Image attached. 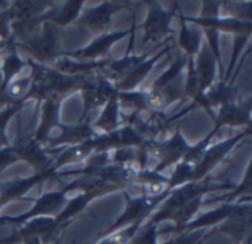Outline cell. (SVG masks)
I'll list each match as a JSON object with an SVG mask.
<instances>
[{
	"label": "cell",
	"instance_id": "obj_6",
	"mask_svg": "<svg viewBox=\"0 0 252 244\" xmlns=\"http://www.w3.org/2000/svg\"><path fill=\"white\" fill-rule=\"evenodd\" d=\"M146 6H148V16L143 24L137 25V28H142L145 31L143 44L149 41L158 43L159 40L165 41L173 38V29L170 28V24L173 21L176 10L179 9V3L174 1L171 10L164 9L158 1H146Z\"/></svg>",
	"mask_w": 252,
	"mask_h": 244
},
{
	"label": "cell",
	"instance_id": "obj_21",
	"mask_svg": "<svg viewBox=\"0 0 252 244\" xmlns=\"http://www.w3.org/2000/svg\"><path fill=\"white\" fill-rule=\"evenodd\" d=\"M61 100L49 99L43 102L41 105V116H40V124L38 128L35 130L32 138L38 141L40 144H46V141L50 138V133L58 128L59 122V112H61Z\"/></svg>",
	"mask_w": 252,
	"mask_h": 244
},
{
	"label": "cell",
	"instance_id": "obj_44",
	"mask_svg": "<svg viewBox=\"0 0 252 244\" xmlns=\"http://www.w3.org/2000/svg\"><path fill=\"white\" fill-rule=\"evenodd\" d=\"M0 4H6V3H4V1H1V0H0Z\"/></svg>",
	"mask_w": 252,
	"mask_h": 244
},
{
	"label": "cell",
	"instance_id": "obj_11",
	"mask_svg": "<svg viewBox=\"0 0 252 244\" xmlns=\"http://www.w3.org/2000/svg\"><path fill=\"white\" fill-rule=\"evenodd\" d=\"M251 134V127H247L244 131L238 133L236 136L230 137L229 140H224L221 143L213 144L211 147H207L205 152L202 153L199 162L195 165V172H193V183L202 181L207 174L214 169L224 158L226 155H229L247 136Z\"/></svg>",
	"mask_w": 252,
	"mask_h": 244
},
{
	"label": "cell",
	"instance_id": "obj_9",
	"mask_svg": "<svg viewBox=\"0 0 252 244\" xmlns=\"http://www.w3.org/2000/svg\"><path fill=\"white\" fill-rule=\"evenodd\" d=\"M61 231L62 228L55 222V218H34L19 225V228L13 231L9 237L0 239V244H21L31 239H40L43 244H50L59 239Z\"/></svg>",
	"mask_w": 252,
	"mask_h": 244
},
{
	"label": "cell",
	"instance_id": "obj_26",
	"mask_svg": "<svg viewBox=\"0 0 252 244\" xmlns=\"http://www.w3.org/2000/svg\"><path fill=\"white\" fill-rule=\"evenodd\" d=\"M7 47H10V52L6 54L3 63L0 65V72H1V80H0V94L6 90L7 84L16 78L21 71L27 66V60H22L18 53H16V47L13 46V43H10Z\"/></svg>",
	"mask_w": 252,
	"mask_h": 244
},
{
	"label": "cell",
	"instance_id": "obj_7",
	"mask_svg": "<svg viewBox=\"0 0 252 244\" xmlns=\"http://www.w3.org/2000/svg\"><path fill=\"white\" fill-rule=\"evenodd\" d=\"M80 91L83 94V113L81 121L89 119L90 113L97 110L99 108H103L109 97L117 91L114 87V82L108 78V75H93L89 74L84 77L83 84L80 87Z\"/></svg>",
	"mask_w": 252,
	"mask_h": 244
},
{
	"label": "cell",
	"instance_id": "obj_24",
	"mask_svg": "<svg viewBox=\"0 0 252 244\" xmlns=\"http://www.w3.org/2000/svg\"><path fill=\"white\" fill-rule=\"evenodd\" d=\"M235 205L233 203H223L221 206H219L214 211L205 212L202 215H199L196 219H192L183 230L182 233L186 231H196V230H204L208 227H216L217 224H221L224 219L229 218V215L233 212Z\"/></svg>",
	"mask_w": 252,
	"mask_h": 244
},
{
	"label": "cell",
	"instance_id": "obj_8",
	"mask_svg": "<svg viewBox=\"0 0 252 244\" xmlns=\"http://www.w3.org/2000/svg\"><path fill=\"white\" fill-rule=\"evenodd\" d=\"M190 146L186 141V138L183 137V134L180 133V130H176L174 134L165 140V141H151L146 146L148 155L149 156H155L158 159V165L152 169L155 174L162 172L164 169L177 165L179 162L183 161V158L186 156V153L189 152Z\"/></svg>",
	"mask_w": 252,
	"mask_h": 244
},
{
	"label": "cell",
	"instance_id": "obj_14",
	"mask_svg": "<svg viewBox=\"0 0 252 244\" xmlns=\"http://www.w3.org/2000/svg\"><path fill=\"white\" fill-rule=\"evenodd\" d=\"M252 222V205L250 200L241 205H235L233 212L229 215L227 219H224L221 224H219V228H213L214 233H223L233 239L236 244H242L245 239L250 236Z\"/></svg>",
	"mask_w": 252,
	"mask_h": 244
},
{
	"label": "cell",
	"instance_id": "obj_42",
	"mask_svg": "<svg viewBox=\"0 0 252 244\" xmlns=\"http://www.w3.org/2000/svg\"><path fill=\"white\" fill-rule=\"evenodd\" d=\"M158 244H171V239H170V240H165V242H162V243H158Z\"/></svg>",
	"mask_w": 252,
	"mask_h": 244
},
{
	"label": "cell",
	"instance_id": "obj_15",
	"mask_svg": "<svg viewBox=\"0 0 252 244\" xmlns=\"http://www.w3.org/2000/svg\"><path fill=\"white\" fill-rule=\"evenodd\" d=\"M59 133L55 137H50L46 144L50 149H59V147H65V146H75V144H81L86 143L89 140H92L94 136H97V133L93 130L90 118L89 119H78V122L75 124H59L58 125Z\"/></svg>",
	"mask_w": 252,
	"mask_h": 244
},
{
	"label": "cell",
	"instance_id": "obj_19",
	"mask_svg": "<svg viewBox=\"0 0 252 244\" xmlns=\"http://www.w3.org/2000/svg\"><path fill=\"white\" fill-rule=\"evenodd\" d=\"M193 62H195L198 84H199V96L193 100V105L198 108V103L202 100L204 94L214 85L216 75H217V62L211 50L208 49V46H204V44L199 53L196 54V57H193Z\"/></svg>",
	"mask_w": 252,
	"mask_h": 244
},
{
	"label": "cell",
	"instance_id": "obj_37",
	"mask_svg": "<svg viewBox=\"0 0 252 244\" xmlns=\"http://www.w3.org/2000/svg\"><path fill=\"white\" fill-rule=\"evenodd\" d=\"M0 40L12 43L10 18H9V12H7V9L0 12Z\"/></svg>",
	"mask_w": 252,
	"mask_h": 244
},
{
	"label": "cell",
	"instance_id": "obj_10",
	"mask_svg": "<svg viewBox=\"0 0 252 244\" xmlns=\"http://www.w3.org/2000/svg\"><path fill=\"white\" fill-rule=\"evenodd\" d=\"M130 1H103L97 6L83 7L78 18L75 19L77 27L87 28L94 34H105L115 13L127 9Z\"/></svg>",
	"mask_w": 252,
	"mask_h": 244
},
{
	"label": "cell",
	"instance_id": "obj_5",
	"mask_svg": "<svg viewBox=\"0 0 252 244\" xmlns=\"http://www.w3.org/2000/svg\"><path fill=\"white\" fill-rule=\"evenodd\" d=\"M210 184H211V181H210V178H207L205 181L188 183L185 186H180V187L171 190L170 196L161 203V208L154 214V217H151V219L148 222L159 225L164 221H170V218L174 215V212L179 211L182 206H185L186 203L192 202L193 199L211 191L213 189Z\"/></svg>",
	"mask_w": 252,
	"mask_h": 244
},
{
	"label": "cell",
	"instance_id": "obj_12",
	"mask_svg": "<svg viewBox=\"0 0 252 244\" xmlns=\"http://www.w3.org/2000/svg\"><path fill=\"white\" fill-rule=\"evenodd\" d=\"M136 28H137V22H136V16H134L130 29L100 34V35H97L89 46H86V47H83V49H80V50H75V52H61V56L69 57V59H74V60H83V62L100 60V57H103V56L108 53V50H109L118 40H123L126 35H130ZM61 56H59V57H61Z\"/></svg>",
	"mask_w": 252,
	"mask_h": 244
},
{
	"label": "cell",
	"instance_id": "obj_31",
	"mask_svg": "<svg viewBox=\"0 0 252 244\" xmlns=\"http://www.w3.org/2000/svg\"><path fill=\"white\" fill-rule=\"evenodd\" d=\"M193 172H195V166L192 163L185 162V161L179 162L176 165L174 172L168 178L167 190H174V189L185 186L188 183H193Z\"/></svg>",
	"mask_w": 252,
	"mask_h": 244
},
{
	"label": "cell",
	"instance_id": "obj_43",
	"mask_svg": "<svg viewBox=\"0 0 252 244\" xmlns=\"http://www.w3.org/2000/svg\"><path fill=\"white\" fill-rule=\"evenodd\" d=\"M53 244H61V242H59V239H58V240H55V242H53Z\"/></svg>",
	"mask_w": 252,
	"mask_h": 244
},
{
	"label": "cell",
	"instance_id": "obj_40",
	"mask_svg": "<svg viewBox=\"0 0 252 244\" xmlns=\"http://www.w3.org/2000/svg\"><path fill=\"white\" fill-rule=\"evenodd\" d=\"M9 44H10L9 41H3V40H0V52H1L4 47H7ZM0 80H1V72H0Z\"/></svg>",
	"mask_w": 252,
	"mask_h": 244
},
{
	"label": "cell",
	"instance_id": "obj_34",
	"mask_svg": "<svg viewBox=\"0 0 252 244\" xmlns=\"http://www.w3.org/2000/svg\"><path fill=\"white\" fill-rule=\"evenodd\" d=\"M25 106V103H19V105H9L4 109L0 110V149L9 146L7 138H6V127L9 124V121Z\"/></svg>",
	"mask_w": 252,
	"mask_h": 244
},
{
	"label": "cell",
	"instance_id": "obj_32",
	"mask_svg": "<svg viewBox=\"0 0 252 244\" xmlns=\"http://www.w3.org/2000/svg\"><path fill=\"white\" fill-rule=\"evenodd\" d=\"M142 225L143 224H133V225H128L126 228H121V230L100 239L96 244H128Z\"/></svg>",
	"mask_w": 252,
	"mask_h": 244
},
{
	"label": "cell",
	"instance_id": "obj_3",
	"mask_svg": "<svg viewBox=\"0 0 252 244\" xmlns=\"http://www.w3.org/2000/svg\"><path fill=\"white\" fill-rule=\"evenodd\" d=\"M86 184V177L75 180L69 184H66L62 190L58 191H49V193H43L32 205V208L19 215V217H0V224H12V225H22L30 219L34 218H41V217H49V218H56L61 211L63 209L65 203H66V196L71 191L75 190H81Z\"/></svg>",
	"mask_w": 252,
	"mask_h": 244
},
{
	"label": "cell",
	"instance_id": "obj_29",
	"mask_svg": "<svg viewBox=\"0 0 252 244\" xmlns=\"http://www.w3.org/2000/svg\"><path fill=\"white\" fill-rule=\"evenodd\" d=\"M204 205V196H199L196 199H193L192 202L186 203L185 206H182L179 211L174 212V215L170 218V221H173L176 225L171 230V233H174L176 236L182 233V230L193 219V217L198 214V211L201 209V206Z\"/></svg>",
	"mask_w": 252,
	"mask_h": 244
},
{
	"label": "cell",
	"instance_id": "obj_27",
	"mask_svg": "<svg viewBox=\"0 0 252 244\" xmlns=\"http://www.w3.org/2000/svg\"><path fill=\"white\" fill-rule=\"evenodd\" d=\"M182 29L179 35V46L185 50V54L188 57H195L201 47H202V31L199 28H190L188 27V22L180 19Z\"/></svg>",
	"mask_w": 252,
	"mask_h": 244
},
{
	"label": "cell",
	"instance_id": "obj_33",
	"mask_svg": "<svg viewBox=\"0 0 252 244\" xmlns=\"http://www.w3.org/2000/svg\"><path fill=\"white\" fill-rule=\"evenodd\" d=\"M161 236L158 225L145 222L128 244H158V237Z\"/></svg>",
	"mask_w": 252,
	"mask_h": 244
},
{
	"label": "cell",
	"instance_id": "obj_36",
	"mask_svg": "<svg viewBox=\"0 0 252 244\" xmlns=\"http://www.w3.org/2000/svg\"><path fill=\"white\" fill-rule=\"evenodd\" d=\"M251 1L245 3H235V1H221V7L227 9L230 13V18L239 19V21H251Z\"/></svg>",
	"mask_w": 252,
	"mask_h": 244
},
{
	"label": "cell",
	"instance_id": "obj_25",
	"mask_svg": "<svg viewBox=\"0 0 252 244\" xmlns=\"http://www.w3.org/2000/svg\"><path fill=\"white\" fill-rule=\"evenodd\" d=\"M94 153L93 146L90 144V140L81 144H75V146H66L62 147L61 152L55 156L53 161V169L56 172H59V169L65 165H71V163H78L87 158H90Z\"/></svg>",
	"mask_w": 252,
	"mask_h": 244
},
{
	"label": "cell",
	"instance_id": "obj_30",
	"mask_svg": "<svg viewBox=\"0 0 252 244\" xmlns=\"http://www.w3.org/2000/svg\"><path fill=\"white\" fill-rule=\"evenodd\" d=\"M186 65H188V56L186 54H179L176 57V60L173 62V65L162 75H159L155 80V82L151 85V88L161 90V88H165V87L171 85L173 82L179 81L180 80V74L186 68Z\"/></svg>",
	"mask_w": 252,
	"mask_h": 244
},
{
	"label": "cell",
	"instance_id": "obj_16",
	"mask_svg": "<svg viewBox=\"0 0 252 244\" xmlns=\"http://www.w3.org/2000/svg\"><path fill=\"white\" fill-rule=\"evenodd\" d=\"M252 100L248 99L242 103L233 100L217 109V115H214V128L211 130L214 134L220 131L221 127H251Z\"/></svg>",
	"mask_w": 252,
	"mask_h": 244
},
{
	"label": "cell",
	"instance_id": "obj_39",
	"mask_svg": "<svg viewBox=\"0 0 252 244\" xmlns=\"http://www.w3.org/2000/svg\"><path fill=\"white\" fill-rule=\"evenodd\" d=\"M201 18H217L221 9V1H204Z\"/></svg>",
	"mask_w": 252,
	"mask_h": 244
},
{
	"label": "cell",
	"instance_id": "obj_23",
	"mask_svg": "<svg viewBox=\"0 0 252 244\" xmlns=\"http://www.w3.org/2000/svg\"><path fill=\"white\" fill-rule=\"evenodd\" d=\"M53 4L55 3H52V1H25V0L13 1L7 7L10 24L25 22V21L34 19L38 15H41L46 10H49Z\"/></svg>",
	"mask_w": 252,
	"mask_h": 244
},
{
	"label": "cell",
	"instance_id": "obj_38",
	"mask_svg": "<svg viewBox=\"0 0 252 244\" xmlns=\"http://www.w3.org/2000/svg\"><path fill=\"white\" fill-rule=\"evenodd\" d=\"M19 159L13 155L10 146H6L3 149H0V174L3 169H6L7 166H10L12 163L18 162Z\"/></svg>",
	"mask_w": 252,
	"mask_h": 244
},
{
	"label": "cell",
	"instance_id": "obj_18",
	"mask_svg": "<svg viewBox=\"0 0 252 244\" xmlns=\"http://www.w3.org/2000/svg\"><path fill=\"white\" fill-rule=\"evenodd\" d=\"M180 19L185 22H190L198 25L199 28H213L221 32H230L235 35H250L252 32V21H239L230 16H217V18H201V16H185L183 13L179 15Z\"/></svg>",
	"mask_w": 252,
	"mask_h": 244
},
{
	"label": "cell",
	"instance_id": "obj_22",
	"mask_svg": "<svg viewBox=\"0 0 252 244\" xmlns=\"http://www.w3.org/2000/svg\"><path fill=\"white\" fill-rule=\"evenodd\" d=\"M120 106L121 105L118 100V91H115L103 106L99 118L94 122H92V127L97 134L112 133L120 128Z\"/></svg>",
	"mask_w": 252,
	"mask_h": 244
},
{
	"label": "cell",
	"instance_id": "obj_4",
	"mask_svg": "<svg viewBox=\"0 0 252 244\" xmlns=\"http://www.w3.org/2000/svg\"><path fill=\"white\" fill-rule=\"evenodd\" d=\"M41 31L37 29L31 37L25 38L24 41L13 43L15 47L25 50L31 57L32 62L40 65L52 66L53 62L61 56V43H59V27L44 22L41 25Z\"/></svg>",
	"mask_w": 252,
	"mask_h": 244
},
{
	"label": "cell",
	"instance_id": "obj_20",
	"mask_svg": "<svg viewBox=\"0 0 252 244\" xmlns=\"http://www.w3.org/2000/svg\"><path fill=\"white\" fill-rule=\"evenodd\" d=\"M173 47H174V46L168 41V43H167L164 47H161L158 52L155 50V53L149 54V57H148L146 60H143L139 66H136L130 74H127L124 78H121L120 81H117V82L114 84L115 90H117L118 93L136 90V88L143 82V80L149 75V72L152 71V68L155 66V63H157L164 54H167V52H170Z\"/></svg>",
	"mask_w": 252,
	"mask_h": 244
},
{
	"label": "cell",
	"instance_id": "obj_28",
	"mask_svg": "<svg viewBox=\"0 0 252 244\" xmlns=\"http://www.w3.org/2000/svg\"><path fill=\"white\" fill-rule=\"evenodd\" d=\"M84 7V1L83 0H69L65 1L62 7H55L53 15L50 18V24L56 25V27H65L71 22H75V19L78 18L80 12Z\"/></svg>",
	"mask_w": 252,
	"mask_h": 244
},
{
	"label": "cell",
	"instance_id": "obj_2",
	"mask_svg": "<svg viewBox=\"0 0 252 244\" xmlns=\"http://www.w3.org/2000/svg\"><path fill=\"white\" fill-rule=\"evenodd\" d=\"M170 193H171V190H164L162 193H158V194H140L137 197H131L128 193L124 191L126 211L105 231L97 234V240H100V239H103V237H106V236H109V234H112L121 228H126L128 225L145 224L146 219L158 208V205H161L170 196Z\"/></svg>",
	"mask_w": 252,
	"mask_h": 244
},
{
	"label": "cell",
	"instance_id": "obj_1",
	"mask_svg": "<svg viewBox=\"0 0 252 244\" xmlns=\"http://www.w3.org/2000/svg\"><path fill=\"white\" fill-rule=\"evenodd\" d=\"M27 66L31 68V85L30 91L25 96V102L30 99H35L40 102H46L49 99L63 102L69 94L80 91L83 80L86 75H66L49 65H40L27 60Z\"/></svg>",
	"mask_w": 252,
	"mask_h": 244
},
{
	"label": "cell",
	"instance_id": "obj_41",
	"mask_svg": "<svg viewBox=\"0 0 252 244\" xmlns=\"http://www.w3.org/2000/svg\"><path fill=\"white\" fill-rule=\"evenodd\" d=\"M242 244H251V236H248V237L245 239V242Z\"/></svg>",
	"mask_w": 252,
	"mask_h": 244
},
{
	"label": "cell",
	"instance_id": "obj_17",
	"mask_svg": "<svg viewBox=\"0 0 252 244\" xmlns=\"http://www.w3.org/2000/svg\"><path fill=\"white\" fill-rule=\"evenodd\" d=\"M58 172L53 169V166L41 174H34L32 177H27V178H19V180H13V181H7V183H0V209L7 205L9 202L18 200L22 196H25L34 186L37 184H43L46 180L49 178H56Z\"/></svg>",
	"mask_w": 252,
	"mask_h": 244
},
{
	"label": "cell",
	"instance_id": "obj_35",
	"mask_svg": "<svg viewBox=\"0 0 252 244\" xmlns=\"http://www.w3.org/2000/svg\"><path fill=\"white\" fill-rule=\"evenodd\" d=\"M213 234H214V230H211L210 233H205L202 230L186 231V233H180L174 239H171V244H202Z\"/></svg>",
	"mask_w": 252,
	"mask_h": 244
},
{
	"label": "cell",
	"instance_id": "obj_13",
	"mask_svg": "<svg viewBox=\"0 0 252 244\" xmlns=\"http://www.w3.org/2000/svg\"><path fill=\"white\" fill-rule=\"evenodd\" d=\"M10 149L13 155L19 161L27 162L35 171V174H41L53 166L55 158L47 152L46 147H43V144L35 141L32 137L15 141V144L10 146Z\"/></svg>",
	"mask_w": 252,
	"mask_h": 244
}]
</instances>
